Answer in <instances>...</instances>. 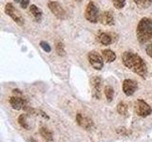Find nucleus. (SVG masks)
Returning <instances> with one entry per match:
<instances>
[{
	"label": "nucleus",
	"mask_w": 152,
	"mask_h": 142,
	"mask_svg": "<svg viewBox=\"0 0 152 142\" xmlns=\"http://www.w3.org/2000/svg\"><path fill=\"white\" fill-rule=\"evenodd\" d=\"M102 79L99 76H95L91 79V82H90V85H91L92 88V94L93 97L97 99H101V92H102Z\"/></svg>",
	"instance_id": "1a4fd4ad"
},
{
	"label": "nucleus",
	"mask_w": 152,
	"mask_h": 142,
	"mask_svg": "<svg viewBox=\"0 0 152 142\" xmlns=\"http://www.w3.org/2000/svg\"><path fill=\"white\" fill-rule=\"evenodd\" d=\"M40 135L44 137L47 141L51 142L53 140V135H52V133L48 129L47 127H41L40 128Z\"/></svg>",
	"instance_id": "dca6fc26"
},
{
	"label": "nucleus",
	"mask_w": 152,
	"mask_h": 142,
	"mask_svg": "<svg viewBox=\"0 0 152 142\" xmlns=\"http://www.w3.org/2000/svg\"><path fill=\"white\" fill-rule=\"evenodd\" d=\"M18 122H19V124H20V126L22 128H24V129H26V130H30L31 129L30 123H28V121L27 115H25V114H22V115L19 116Z\"/></svg>",
	"instance_id": "f3484780"
},
{
	"label": "nucleus",
	"mask_w": 152,
	"mask_h": 142,
	"mask_svg": "<svg viewBox=\"0 0 152 142\" xmlns=\"http://www.w3.org/2000/svg\"><path fill=\"white\" fill-rule=\"evenodd\" d=\"M134 3L141 8L147 9L152 5V0H133Z\"/></svg>",
	"instance_id": "6ab92c4d"
},
{
	"label": "nucleus",
	"mask_w": 152,
	"mask_h": 142,
	"mask_svg": "<svg viewBox=\"0 0 152 142\" xmlns=\"http://www.w3.org/2000/svg\"><path fill=\"white\" fill-rule=\"evenodd\" d=\"M137 39L141 44H146L152 40V19L145 17L140 20L136 28Z\"/></svg>",
	"instance_id": "f03ea898"
},
{
	"label": "nucleus",
	"mask_w": 152,
	"mask_h": 142,
	"mask_svg": "<svg viewBox=\"0 0 152 142\" xmlns=\"http://www.w3.org/2000/svg\"><path fill=\"white\" fill-rule=\"evenodd\" d=\"M145 51H146V54L148 55L150 58H152V40L148 43V45L146 46Z\"/></svg>",
	"instance_id": "b1692460"
},
{
	"label": "nucleus",
	"mask_w": 152,
	"mask_h": 142,
	"mask_svg": "<svg viewBox=\"0 0 152 142\" xmlns=\"http://www.w3.org/2000/svg\"><path fill=\"white\" fill-rule=\"evenodd\" d=\"M30 12L32 14V16L35 19L36 22H41L42 17H43V12L39 8H38L37 6H35V5H31Z\"/></svg>",
	"instance_id": "4468645a"
},
{
	"label": "nucleus",
	"mask_w": 152,
	"mask_h": 142,
	"mask_svg": "<svg viewBox=\"0 0 152 142\" xmlns=\"http://www.w3.org/2000/svg\"><path fill=\"white\" fill-rule=\"evenodd\" d=\"M98 41L104 46H109L113 42L111 35L107 32H100L98 35Z\"/></svg>",
	"instance_id": "ddd939ff"
},
{
	"label": "nucleus",
	"mask_w": 152,
	"mask_h": 142,
	"mask_svg": "<svg viewBox=\"0 0 152 142\" xmlns=\"http://www.w3.org/2000/svg\"><path fill=\"white\" fill-rule=\"evenodd\" d=\"M134 111L136 113V115H138L139 117H146L152 113V109L145 101H142V99H137L134 103Z\"/></svg>",
	"instance_id": "20e7f679"
},
{
	"label": "nucleus",
	"mask_w": 152,
	"mask_h": 142,
	"mask_svg": "<svg viewBox=\"0 0 152 142\" xmlns=\"http://www.w3.org/2000/svg\"><path fill=\"white\" fill-rule=\"evenodd\" d=\"M74 1H76V2H81L82 0H74Z\"/></svg>",
	"instance_id": "cd10ccee"
},
{
	"label": "nucleus",
	"mask_w": 152,
	"mask_h": 142,
	"mask_svg": "<svg viewBox=\"0 0 152 142\" xmlns=\"http://www.w3.org/2000/svg\"><path fill=\"white\" fill-rule=\"evenodd\" d=\"M15 2H17V3H20V0H14Z\"/></svg>",
	"instance_id": "bb28decb"
},
{
	"label": "nucleus",
	"mask_w": 152,
	"mask_h": 142,
	"mask_svg": "<svg viewBox=\"0 0 152 142\" xmlns=\"http://www.w3.org/2000/svg\"><path fill=\"white\" fill-rule=\"evenodd\" d=\"M122 63L128 69L145 78L147 75V66L140 55L132 51H126L122 55Z\"/></svg>",
	"instance_id": "f257e3e1"
},
{
	"label": "nucleus",
	"mask_w": 152,
	"mask_h": 142,
	"mask_svg": "<svg viewBox=\"0 0 152 142\" xmlns=\"http://www.w3.org/2000/svg\"><path fill=\"white\" fill-rule=\"evenodd\" d=\"M48 8L50 9L51 13L53 14L56 18L60 19V20H64V19L66 18V12L59 2L49 1V3H48Z\"/></svg>",
	"instance_id": "423d86ee"
},
{
	"label": "nucleus",
	"mask_w": 152,
	"mask_h": 142,
	"mask_svg": "<svg viewBox=\"0 0 152 142\" xmlns=\"http://www.w3.org/2000/svg\"><path fill=\"white\" fill-rule=\"evenodd\" d=\"M100 15H101V14H100L99 9L96 6V4L92 1L88 2V4L87 5V8H86V11H85L86 19L90 23L96 24L99 21Z\"/></svg>",
	"instance_id": "7ed1b4c3"
},
{
	"label": "nucleus",
	"mask_w": 152,
	"mask_h": 142,
	"mask_svg": "<svg viewBox=\"0 0 152 142\" xmlns=\"http://www.w3.org/2000/svg\"><path fill=\"white\" fill-rule=\"evenodd\" d=\"M102 56L104 60L107 62V63H112V62L115 61L116 59V54L115 52L110 50V49H104L102 50Z\"/></svg>",
	"instance_id": "2eb2a0df"
},
{
	"label": "nucleus",
	"mask_w": 152,
	"mask_h": 142,
	"mask_svg": "<svg viewBox=\"0 0 152 142\" xmlns=\"http://www.w3.org/2000/svg\"><path fill=\"white\" fill-rule=\"evenodd\" d=\"M10 104L15 110H28L27 101L23 98V95L20 96H12L10 99Z\"/></svg>",
	"instance_id": "6e6552de"
},
{
	"label": "nucleus",
	"mask_w": 152,
	"mask_h": 142,
	"mask_svg": "<svg viewBox=\"0 0 152 142\" xmlns=\"http://www.w3.org/2000/svg\"><path fill=\"white\" fill-rule=\"evenodd\" d=\"M5 12H6L7 15H9L10 17H11L18 26L24 25V19L21 15V13L19 12L15 8H14V6L12 3L6 4V6H5Z\"/></svg>",
	"instance_id": "39448f33"
},
{
	"label": "nucleus",
	"mask_w": 152,
	"mask_h": 142,
	"mask_svg": "<svg viewBox=\"0 0 152 142\" xmlns=\"http://www.w3.org/2000/svg\"><path fill=\"white\" fill-rule=\"evenodd\" d=\"M112 4L114 8L117 9H121L126 6V0H112Z\"/></svg>",
	"instance_id": "4be33fe9"
},
{
	"label": "nucleus",
	"mask_w": 152,
	"mask_h": 142,
	"mask_svg": "<svg viewBox=\"0 0 152 142\" xmlns=\"http://www.w3.org/2000/svg\"><path fill=\"white\" fill-rule=\"evenodd\" d=\"M99 21L104 26H113L114 25V17H113L112 12L110 11L104 12L101 15H100Z\"/></svg>",
	"instance_id": "f8f14e48"
},
{
	"label": "nucleus",
	"mask_w": 152,
	"mask_h": 142,
	"mask_svg": "<svg viewBox=\"0 0 152 142\" xmlns=\"http://www.w3.org/2000/svg\"><path fill=\"white\" fill-rule=\"evenodd\" d=\"M28 142H37L34 138H32V137H31V138H28Z\"/></svg>",
	"instance_id": "a878e982"
},
{
	"label": "nucleus",
	"mask_w": 152,
	"mask_h": 142,
	"mask_svg": "<svg viewBox=\"0 0 152 142\" xmlns=\"http://www.w3.org/2000/svg\"><path fill=\"white\" fill-rule=\"evenodd\" d=\"M117 111L120 115H122L124 117H126L127 113H128V107L125 102L122 101L117 105Z\"/></svg>",
	"instance_id": "a211bd4d"
},
{
	"label": "nucleus",
	"mask_w": 152,
	"mask_h": 142,
	"mask_svg": "<svg viewBox=\"0 0 152 142\" xmlns=\"http://www.w3.org/2000/svg\"><path fill=\"white\" fill-rule=\"evenodd\" d=\"M104 95H106V98L108 101H111L113 99V96H114V90L111 86H107L104 87Z\"/></svg>",
	"instance_id": "aec40b11"
},
{
	"label": "nucleus",
	"mask_w": 152,
	"mask_h": 142,
	"mask_svg": "<svg viewBox=\"0 0 152 142\" xmlns=\"http://www.w3.org/2000/svg\"><path fill=\"white\" fill-rule=\"evenodd\" d=\"M88 60L90 65L94 69L101 70L104 66V58L102 55H100L96 51H90L88 54Z\"/></svg>",
	"instance_id": "0eeeda50"
},
{
	"label": "nucleus",
	"mask_w": 152,
	"mask_h": 142,
	"mask_svg": "<svg viewBox=\"0 0 152 142\" xmlns=\"http://www.w3.org/2000/svg\"><path fill=\"white\" fill-rule=\"evenodd\" d=\"M30 4V0H20V6L22 9H27Z\"/></svg>",
	"instance_id": "393cba45"
},
{
	"label": "nucleus",
	"mask_w": 152,
	"mask_h": 142,
	"mask_svg": "<svg viewBox=\"0 0 152 142\" xmlns=\"http://www.w3.org/2000/svg\"><path fill=\"white\" fill-rule=\"evenodd\" d=\"M138 88V84L135 80L126 79L123 83V91L126 96H132Z\"/></svg>",
	"instance_id": "9b49d317"
},
{
	"label": "nucleus",
	"mask_w": 152,
	"mask_h": 142,
	"mask_svg": "<svg viewBox=\"0 0 152 142\" xmlns=\"http://www.w3.org/2000/svg\"><path fill=\"white\" fill-rule=\"evenodd\" d=\"M76 122L80 127L84 128L85 130H91L94 125L93 121L89 117L82 115L81 113H78L76 115Z\"/></svg>",
	"instance_id": "9d476101"
},
{
	"label": "nucleus",
	"mask_w": 152,
	"mask_h": 142,
	"mask_svg": "<svg viewBox=\"0 0 152 142\" xmlns=\"http://www.w3.org/2000/svg\"><path fill=\"white\" fill-rule=\"evenodd\" d=\"M40 46L42 47V49L44 50V51H46V52H50L51 51L50 46L48 44L47 42H45V41H41L40 42Z\"/></svg>",
	"instance_id": "5701e85b"
},
{
	"label": "nucleus",
	"mask_w": 152,
	"mask_h": 142,
	"mask_svg": "<svg viewBox=\"0 0 152 142\" xmlns=\"http://www.w3.org/2000/svg\"><path fill=\"white\" fill-rule=\"evenodd\" d=\"M55 49H56L57 54H58L59 56H64V55H66V51H65V47H64L63 43L56 42V44H55Z\"/></svg>",
	"instance_id": "412c9836"
}]
</instances>
